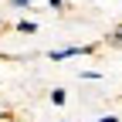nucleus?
<instances>
[{"label": "nucleus", "instance_id": "1", "mask_svg": "<svg viewBox=\"0 0 122 122\" xmlns=\"http://www.w3.org/2000/svg\"><path fill=\"white\" fill-rule=\"evenodd\" d=\"M51 102H54V105H65V88H54V92H51Z\"/></svg>", "mask_w": 122, "mask_h": 122}, {"label": "nucleus", "instance_id": "2", "mask_svg": "<svg viewBox=\"0 0 122 122\" xmlns=\"http://www.w3.org/2000/svg\"><path fill=\"white\" fill-rule=\"evenodd\" d=\"M17 30H20V34H34V30H37V27H34V24H30V20H20V24H17Z\"/></svg>", "mask_w": 122, "mask_h": 122}, {"label": "nucleus", "instance_id": "3", "mask_svg": "<svg viewBox=\"0 0 122 122\" xmlns=\"http://www.w3.org/2000/svg\"><path fill=\"white\" fill-rule=\"evenodd\" d=\"M98 122H119V119H115V115H105V119H98Z\"/></svg>", "mask_w": 122, "mask_h": 122}]
</instances>
